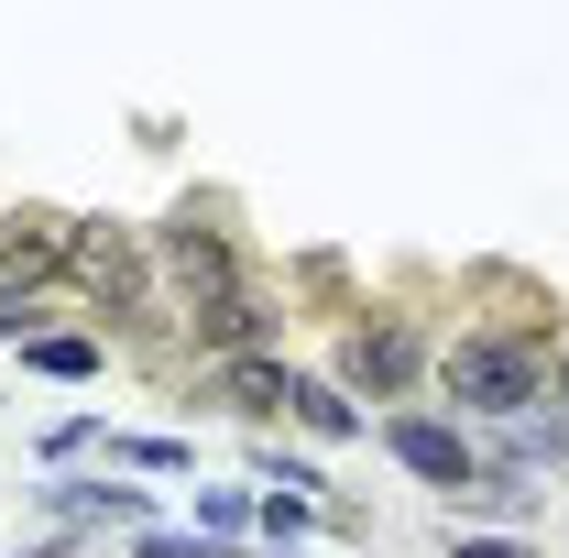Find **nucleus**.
Returning a JSON list of instances; mask_svg holds the SVG:
<instances>
[{
    "label": "nucleus",
    "mask_w": 569,
    "mask_h": 558,
    "mask_svg": "<svg viewBox=\"0 0 569 558\" xmlns=\"http://www.w3.org/2000/svg\"><path fill=\"white\" fill-rule=\"evenodd\" d=\"M67 263H77V241L56 230V219H11V230H0V307L33 296L44 275H67Z\"/></svg>",
    "instance_id": "obj_2"
},
{
    "label": "nucleus",
    "mask_w": 569,
    "mask_h": 558,
    "mask_svg": "<svg viewBox=\"0 0 569 558\" xmlns=\"http://www.w3.org/2000/svg\"><path fill=\"white\" fill-rule=\"evenodd\" d=\"M77 275L99 285L110 307H132V296H142V252L121 241V230H88V241H77Z\"/></svg>",
    "instance_id": "obj_6"
},
{
    "label": "nucleus",
    "mask_w": 569,
    "mask_h": 558,
    "mask_svg": "<svg viewBox=\"0 0 569 558\" xmlns=\"http://www.w3.org/2000/svg\"><path fill=\"white\" fill-rule=\"evenodd\" d=\"M0 329H22V318H11V307H0Z\"/></svg>",
    "instance_id": "obj_15"
},
{
    "label": "nucleus",
    "mask_w": 569,
    "mask_h": 558,
    "mask_svg": "<svg viewBox=\"0 0 569 558\" xmlns=\"http://www.w3.org/2000/svg\"><path fill=\"white\" fill-rule=\"evenodd\" d=\"M142 558H187V548H142Z\"/></svg>",
    "instance_id": "obj_14"
},
{
    "label": "nucleus",
    "mask_w": 569,
    "mask_h": 558,
    "mask_svg": "<svg viewBox=\"0 0 569 558\" xmlns=\"http://www.w3.org/2000/svg\"><path fill=\"white\" fill-rule=\"evenodd\" d=\"M56 504H67V515H142V492H121V482H67Z\"/></svg>",
    "instance_id": "obj_9"
},
{
    "label": "nucleus",
    "mask_w": 569,
    "mask_h": 558,
    "mask_svg": "<svg viewBox=\"0 0 569 558\" xmlns=\"http://www.w3.org/2000/svg\"><path fill=\"white\" fill-rule=\"evenodd\" d=\"M88 361H99V350H88V340H44V350H33V372H67V383H77V372H88Z\"/></svg>",
    "instance_id": "obj_11"
},
{
    "label": "nucleus",
    "mask_w": 569,
    "mask_h": 558,
    "mask_svg": "<svg viewBox=\"0 0 569 558\" xmlns=\"http://www.w3.org/2000/svg\"><path fill=\"white\" fill-rule=\"evenodd\" d=\"M219 383L241 395V417H274V406H296V395H307L284 361H219Z\"/></svg>",
    "instance_id": "obj_7"
},
{
    "label": "nucleus",
    "mask_w": 569,
    "mask_h": 558,
    "mask_svg": "<svg viewBox=\"0 0 569 558\" xmlns=\"http://www.w3.org/2000/svg\"><path fill=\"white\" fill-rule=\"evenodd\" d=\"M417 361H427V350H417V329H406V318H383V329H351V350H340V372H351V383H372V395H395Z\"/></svg>",
    "instance_id": "obj_3"
},
{
    "label": "nucleus",
    "mask_w": 569,
    "mask_h": 558,
    "mask_svg": "<svg viewBox=\"0 0 569 558\" xmlns=\"http://www.w3.org/2000/svg\"><path fill=\"white\" fill-rule=\"evenodd\" d=\"M383 438H395V460H406V471H427V482H449V492L471 482V449H460L438 417H395Z\"/></svg>",
    "instance_id": "obj_4"
},
{
    "label": "nucleus",
    "mask_w": 569,
    "mask_h": 558,
    "mask_svg": "<svg viewBox=\"0 0 569 558\" xmlns=\"http://www.w3.org/2000/svg\"><path fill=\"white\" fill-rule=\"evenodd\" d=\"M559 406H569V350H559Z\"/></svg>",
    "instance_id": "obj_13"
},
{
    "label": "nucleus",
    "mask_w": 569,
    "mask_h": 558,
    "mask_svg": "<svg viewBox=\"0 0 569 558\" xmlns=\"http://www.w3.org/2000/svg\"><path fill=\"white\" fill-rule=\"evenodd\" d=\"M296 417H307V427H318V438H351V395H318V383H307V395H296Z\"/></svg>",
    "instance_id": "obj_10"
},
{
    "label": "nucleus",
    "mask_w": 569,
    "mask_h": 558,
    "mask_svg": "<svg viewBox=\"0 0 569 558\" xmlns=\"http://www.w3.org/2000/svg\"><path fill=\"white\" fill-rule=\"evenodd\" d=\"M263 329H274V318H263L252 296H219V307H198V340H209V350H230V361L263 340Z\"/></svg>",
    "instance_id": "obj_8"
},
{
    "label": "nucleus",
    "mask_w": 569,
    "mask_h": 558,
    "mask_svg": "<svg viewBox=\"0 0 569 558\" xmlns=\"http://www.w3.org/2000/svg\"><path fill=\"white\" fill-rule=\"evenodd\" d=\"M460 558H526L515 537H460Z\"/></svg>",
    "instance_id": "obj_12"
},
{
    "label": "nucleus",
    "mask_w": 569,
    "mask_h": 558,
    "mask_svg": "<svg viewBox=\"0 0 569 558\" xmlns=\"http://www.w3.org/2000/svg\"><path fill=\"white\" fill-rule=\"evenodd\" d=\"M438 383H449L460 406H482V417H526V406H537V350H515V340H460L449 361H438Z\"/></svg>",
    "instance_id": "obj_1"
},
{
    "label": "nucleus",
    "mask_w": 569,
    "mask_h": 558,
    "mask_svg": "<svg viewBox=\"0 0 569 558\" xmlns=\"http://www.w3.org/2000/svg\"><path fill=\"white\" fill-rule=\"evenodd\" d=\"M164 263H176V285H187V296H241V285H230V241H219V230H198V219H187V230H164Z\"/></svg>",
    "instance_id": "obj_5"
}]
</instances>
